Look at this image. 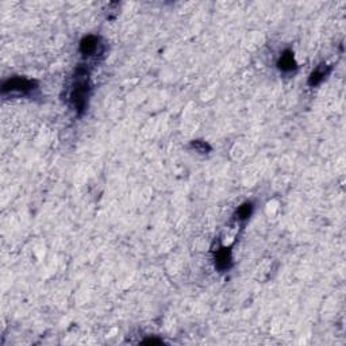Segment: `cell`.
<instances>
[{"mask_svg":"<svg viewBox=\"0 0 346 346\" xmlns=\"http://www.w3.org/2000/svg\"><path fill=\"white\" fill-rule=\"evenodd\" d=\"M90 95L88 71L84 67H78L75 72V84L71 92V103L78 115L86 111Z\"/></svg>","mask_w":346,"mask_h":346,"instance_id":"cell-1","label":"cell"},{"mask_svg":"<svg viewBox=\"0 0 346 346\" xmlns=\"http://www.w3.org/2000/svg\"><path fill=\"white\" fill-rule=\"evenodd\" d=\"M35 88H37V83L34 82V80H29V78L25 77H12L3 83L2 93L16 92L26 95V93H30Z\"/></svg>","mask_w":346,"mask_h":346,"instance_id":"cell-2","label":"cell"},{"mask_svg":"<svg viewBox=\"0 0 346 346\" xmlns=\"http://www.w3.org/2000/svg\"><path fill=\"white\" fill-rule=\"evenodd\" d=\"M233 265L231 250L229 248H220L215 254V268L219 272L229 271Z\"/></svg>","mask_w":346,"mask_h":346,"instance_id":"cell-3","label":"cell"},{"mask_svg":"<svg viewBox=\"0 0 346 346\" xmlns=\"http://www.w3.org/2000/svg\"><path fill=\"white\" fill-rule=\"evenodd\" d=\"M100 44H99V38L95 37V35H88V37H84L80 42V53L83 56H93L95 53L97 52Z\"/></svg>","mask_w":346,"mask_h":346,"instance_id":"cell-4","label":"cell"},{"mask_svg":"<svg viewBox=\"0 0 346 346\" xmlns=\"http://www.w3.org/2000/svg\"><path fill=\"white\" fill-rule=\"evenodd\" d=\"M277 68L283 72L295 71V69L298 68V64L295 61L292 50H284V52L281 53V56H280L279 60H277Z\"/></svg>","mask_w":346,"mask_h":346,"instance_id":"cell-5","label":"cell"},{"mask_svg":"<svg viewBox=\"0 0 346 346\" xmlns=\"http://www.w3.org/2000/svg\"><path fill=\"white\" fill-rule=\"evenodd\" d=\"M330 71H331V68L328 67V65H324V64L319 65V67L316 68L315 71L310 75L309 86L315 87V86H318V84H320V83L324 80V77L330 73Z\"/></svg>","mask_w":346,"mask_h":346,"instance_id":"cell-6","label":"cell"},{"mask_svg":"<svg viewBox=\"0 0 346 346\" xmlns=\"http://www.w3.org/2000/svg\"><path fill=\"white\" fill-rule=\"evenodd\" d=\"M252 212H253V205H252L250 201H246V203H243V205L235 211V218L238 220L249 219L250 215H252Z\"/></svg>","mask_w":346,"mask_h":346,"instance_id":"cell-7","label":"cell"},{"mask_svg":"<svg viewBox=\"0 0 346 346\" xmlns=\"http://www.w3.org/2000/svg\"><path fill=\"white\" fill-rule=\"evenodd\" d=\"M191 146H192L195 150H197L199 153H209L210 150H211L209 144H206V142L203 141H194L191 144Z\"/></svg>","mask_w":346,"mask_h":346,"instance_id":"cell-8","label":"cell"},{"mask_svg":"<svg viewBox=\"0 0 346 346\" xmlns=\"http://www.w3.org/2000/svg\"><path fill=\"white\" fill-rule=\"evenodd\" d=\"M144 343H148V345H161V341L160 339H145V341H144Z\"/></svg>","mask_w":346,"mask_h":346,"instance_id":"cell-9","label":"cell"}]
</instances>
